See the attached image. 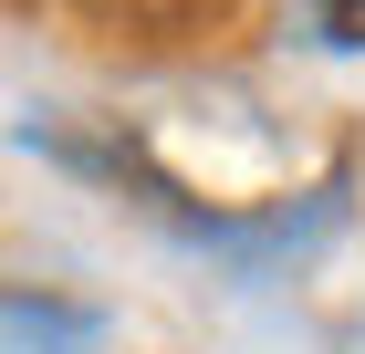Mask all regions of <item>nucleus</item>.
<instances>
[{
  "label": "nucleus",
  "instance_id": "f257e3e1",
  "mask_svg": "<svg viewBox=\"0 0 365 354\" xmlns=\"http://www.w3.org/2000/svg\"><path fill=\"white\" fill-rule=\"evenodd\" d=\"M105 323L84 302H53V292H0V354H94Z\"/></svg>",
  "mask_w": 365,
  "mask_h": 354
},
{
  "label": "nucleus",
  "instance_id": "f03ea898",
  "mask_svg": "<svg viewBox=\"0 0 365 354\" xmlns=\"http://www.w3.org/2000/svg\"><path fill=\"white\" fill-rule=\"evenodd\" d=\"M313 31L334 53H365V0H313Z\"/></svg>",
  "mask_w": 365,
  "mask_h": 354
}]
</instances>
